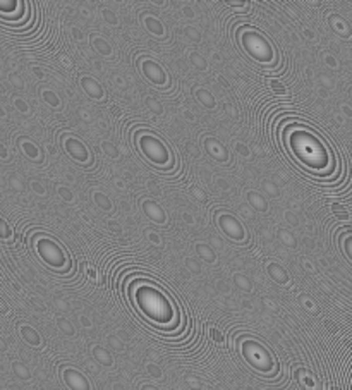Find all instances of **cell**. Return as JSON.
Segmentation results:
<instances>
[{
  "label": "cell",
  "mask_w": 352,
  "mask_h": 390,
  "mask_svg": "<svg viewBox=\"0 0 352 390\" xmlns=\"http://www.w3.org/2000/svg\"><path fill=\"white\" fill-rule=\"evenodd\" d=\"M141 146H143L145 153L148 155V157L153 158V162H167V150L165 146H162L160 143H158L157 140H153V138H145L143 141H141Z\"/></svg>",
  "instance_id": "cell-1"
},
{
  "label": "cell",
  "mask_w": 352,
  "mask_h": 390,
  "mask_svg": "<svg viewBox=\"0 0 352 390\" xmlns=\"http://www.w3.org/2000/svg\"><path fill=\"white\" fill-rule=\"evenodd\" d=\"M248 41V50L253 53L256 58H268L270 57V47L261 36H256V35H248L244 38V43Z\"/></svg>",
  "instance_id": "cell-2"
},
{
  "label": "cell",
  "mask_w": 352,
  "mask_h": 390,
  "mask_svg": "<svg viewBox=\"0 0 352 390\" xmlns=\"http://www.w3.org/2000/svg\"><path fill=\"white\" fill-rule=\"evenodd\" d=\"M222 227H224V230L229 234V236L242 237V227L239 225V222L236 219H232V217H229V215L222 217Z\"/></svg>",
  "instance_id": "cell-3"
},
{
  "label": "cell",
  "mask_w": 352,
  "mask_h": 390,
  "mask_svg": "<svg viewBox=\"0 0 352 390\" xmlns=\"http://www.w3.org/2000/svg\"><path fill=\"white\" fill-rule=\"evenodd\" d=\"M143 71H145L146 74H148L150 78L153 79L155 83H163V81H165V73H162V71L158 69L155 62H145V64H143Z\"/></svg>",
  "instance_id": "cell-4"
},
{
  "label": "cell",
  "mask_w": 352,
  "mask_h": 390,
  "mask_svg": "<svg viewBox=\"0 0 352 390\" xmlns=\"http://www.w3.org/2000/svg\"><path fill=\"white\" fill-rule=\"evenodd\" d=\"M83 86L86 88V91H88V93H90L91 96H96V98H100V96H102V88H100L98 83H95L93 79L83 78Z\"/></svg>",
  "instance_id": "cell-5"
},
{
  "label": "cell",
  "mask_w": 352,
  "mask_h": 390,
  "mask_svg": "<svg viewBox=\"0 0 352 390\" xmlns=\"http://www.w3.org/2000/svg\"><path fill=\"white\" fill-rule=\"evenodd\" d=\"M145 208H146V212H148V213H150V215H152V217H153V219H155V220L162 222L163 219H165V215H163V213H162V212H160V210H158L157 207H155V205H153V203H146V205H145Z\"/></svg>",
  "instance_id": "cell-6"
}]
</instances>
